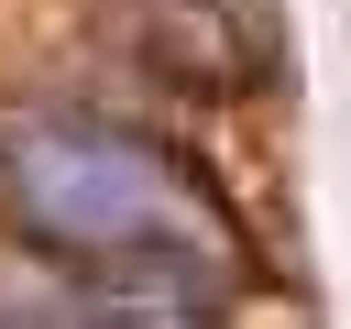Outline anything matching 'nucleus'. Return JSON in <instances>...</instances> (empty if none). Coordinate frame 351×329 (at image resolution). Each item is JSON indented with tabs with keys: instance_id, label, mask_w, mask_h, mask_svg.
<instances>
[{
	"instance_id": "1",
	"label": "nucleus",
	"mask_w": 351,
	"mask_h": 329,
	"mask_svg": "<svg viewBox=\"0 0 351 329\" xmlns=\"http://www.w3.org/2000/svg\"><path fill=\"white\" fill-rule=\"evenodd\" d=\"M0 186H11L22 230L66 263H99V274H208L219 263L208 186L143 132L11 110L0 121Z\"/></svg>"
},
{
	"instance_id": "2",
	"label": "nucleus",
	"mask_w": 351,
	"mask_h": 329,
	"mask_svg": "<svg viewBox=\"0 0 351 329\" xmlns=\"http://www.w3.org/2000/svg\"><path fill=\"white\" fill-rule=\"evenodd\" d=\"M208 274H110V285H0V329H208Z\"/></svg>"
}]
</instances>
